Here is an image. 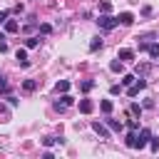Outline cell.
I'll return each instance as SVG.
<instances>
[{
  "instance_id": "obj_1",
  "label": "cell",
  "mask_w": 159,
  "mask_h": 159,
  "mask_svg": "<svg viewBox=\"0 0 159 159\" xmlns=\"http://www.w3.org/2000/svg\"><path fill=\"white\" fill-rule=\"evenodd\" d=\"M97 25H99L102 30H114V27L119 25V20H117V17H112L109 12H102V15L97 17Z\"/></svg>"
},
{
  "instance_id": "obj_2",
  "label": "cell",
  "mask_w": 159,
  "mask_h": 159,
  "mask_svg": "<svg viewBox=\"0 0 159 159\" xmlns=\"http://www.w3.org/2000/svg\"><path fill=\"white\" fill-rule=\"evenodd\" d=\"M144 87H147V80H144V77H139V80H134V82L129 84L127 94H129V97H137V94H139V89H144Z\"/></svg>"
},
{
  "instance_id": "obj_3",
  "label": "cell",
  "mask_w": 159,
  "mask_h": 159,
  "mask_svg": "<svg viewBox=\"0 0 159 159\" xmlns=\"http://www.w3.org/2000/svg\"><path fill=\"white\" fill-rule=\"evenodd\" d=\"M72 102H75V99H72V97H70L67 92H62V97H60V99L55 102V109H57V112H65V109H67V107H70Z\"/></svg>"
},
{
  "instance_id": "obj_4",
  "label": "cell",
  "mask_w": 159,
  "mask_h": 159,
  "mask_svg": "<svg viewBox=\"0 0 159 159\" xmlns=\"http://www.w3.org/2000/svg\"><path fill=\"white\" fill-rule=\"evenodd\" d=\"M149 137H152V132L144 127V129H139V134H137V149H144L147 144H149Z\"/></svg>"
},
{
  "instance_id": "obj_5",
  "label": "cell",
  "mask_w": 159,
  "mask_h": 159,
  "mask_svg": "<svg viewBox=\"0 0 159 159\" xmlns=\"http://www.w3.org/2000/svg\"><path fill=\"white\" fill-rule=\"evenodd\" d=\"M92 129H94L102 139H109V127H107V124H102V122H92Z\"/></svg>"
},
{
  "instance_id": "obj_6",
  "label": "cell",
  "mask_w": 159,
  "mask_h": 159,
  "mask_svg": "<svg viewBox=\"0 0 159 159\" xmlns=\"http://www.w3.org/2000/svg\"><path fill=\"white\" fill-rule=\"evenodd\" d=\"M15 60L20 62V67H30V60H27V52H25L22 47H20V50L15 52Z\"/></svg>"
},
{
  "instance_id": "obj_7",
  "label": "cell",
  "mask_w": 159,
  "mask_h": 159,
  "mask_svg": "<svg viewBox=\"0 0 159 159\" xmlns=\"http://www.w3.org/2000/svg\"><path fill=\"white\" fill-rule=\"evenodd\" d=\"M102 45H104V40H102L99 35H94V37L89 40V52H97V50H102Z\"/></svg>"
},
{
  "instance_id": "obj_8",
  "label": "cell",
  "mask_w": 159,
  "mask_h": 159,
  "mask_svg": "<svg viewBox=\"0 0 159 159\" xmlns=\"http://www.w3.org/2000/svg\"><path fill=\"white\" fill-rule=\"evenodd\" d=\"M104 124H107L112 132H122V127H124L122 122H117V119H112V117H107V119H104Z\"/></svg>"
},
{
  "instance_id": "obj_9",
  "label": "cell",
  "mask_w": 159,
  "mask_h": 159,
  "mask_svg": "<svg viewBox=\"0 0 159 159\" xmlns=\"http://www.w3.org/2000/svg\"><path fill=\"white\" fill-rule=\"evenodd\" d=\"M117 20H119V25H132V22H134V15H132V12H119Z\"/></svg>"
},
{
  "instance_id": "obj_10",
  "label": "cell",
  "mask_w": 159,
  "mask_h": 159,
  "mask_svg": "<svg viewBox=\"0 0 159 159\" xmlns=\"http://www.w3.org/2000/svg\"><path fill=\"white\" fill-rule=\"evenodd\" d=\"M117 60H122V62H129V60H134V52L132 50H119V55H117Z\"/></svg>"
},
{
  "instance_id": "obj_11",
  "label": "cell",
  "mask_w": 159,
  "mask_h": 159,
  "mask_svg": "<svg viewBox=\"0 0 159 159\" xmlns=\"http://www.w3.org/2000/svg\"><path fill=\"white\" fill-rule=\"evenodd\" d=\"M35 89H37V80H25V82H22V92L30 94V92H35Z\"/></svg>"
},
{
  "instance_id": "obj_12",
  "label": "cell",
  "mask_w": 159,
  "mask_h": 159,
  "mask_svg": "<svg viewBox=\"0 0 159 159\" xmlns=\"http://www.w3.org/2000/svg\"><path fill=\"white\" fill-rule=\"evenodd\" d=\"M92 109H94V104H92L89 99H80V112H82V114H89Z\"/></svg>"
},
{
  "instance_id": "obj_13",
  "label": "cell",
  "mask_w": 159,
  "mask_h": 159,
  "mask_svg": "<svg viewBox=\"0 0 159 159\" xmlns=\"http://www.w3.org/2000/svg\"><path fill=\"white\" fill-rule=\"evenodd\" d=\"M124 142H127V147H129V149H137V132H132V129H129V134L124 137Z\"/></svg>"
},
{
  "instance_id": "obj_14",
  "label": "cell",
  "mask_w": 159,
  "mask_h": 159,
  "mask_svg": "<svg viewBox=\"0 0 159 159\" xmlns=\"http://www.w3.org/2000/svg\"><path fill=\"white\" fill-rule=\"evenodd\" d=\"M147 52H149L152 60H157V57H159V42H149V45H147Z\"/></svg>"
},
{
  "instance_id": "obj_15",
  "label": "cell",
  "mask_w": 159,
  "mask_h": 159,
  "mask_svg": "<svg viewBox=\"0 0 159 159\" xmlns=\"http://www.w3.org/2000/svg\"><path fill=\"white\" fill-rule=\"evenodd\" d=\"M17 30H20L17 20H5V32H10V35H12V32H17Z\"/></svg>"
},
{
  "instance_id": "obj_16",
  "label": "cell",
  "mask_w": 159,
  "mask_h": 159,
  "mask_svg": "<svg viewBox=\"0 0 159 159\" xmlns=\"http://www.w3.org/2000/svg\"><path fill=\"white\" fill-rule=\"evenodd\" d=\"M149 70H152V65H149V62H142V65H137V75H139V77L149 75Z\"/></svg>"
},
{
  "instance_id": "obj_17",
  "label": "cell",
  "mask_w": 159,
  "mask_h": 159,
  "mask_svg": "<svg viewBox=\"0 0 159 159\" xmlns=\"http://www.w3.org/2000/svg\"><path fill=\"white\" fill-rule=\"evenodd\" d=\"M99 107H102V112H104V114H112V109H114L112 99H102V102H99Z\"/></svg>"
},
{
  "instance_id": "obj_18",
  "label": "cell",
  "mask_w": 159,
  "mask_h": 159,
  "mask_svg": "<svg viewBox=\"0 0 159 159\" xmlns=\"http://www.w3.org/2000/svg\"><path fill=\"white\" fill-rule=\"evenodd\" d=\"M109 70H112V72H122V70H124V62H122V60H112V62H109Z\"/></svg>"
},
{
  "instance_id": "obj_19",
  "label": "cell",
  "mask_w": 159,
  "mask_h": 159,
  "mask_svg": "<svg viewBox=\"0 0 159 159\" xmlns=\"http://www.w3.org/2000/svg\"><path fill=\"white\" fill-rule=\"evenodd\" d=\"M55 89H57L60 94H62V92H70V82H67V80H60V82L55 84Z\"/></svg>"
},
{
  "instance_id": "obj_20",
  "label": "cell",
  "mask_w": 159,
  "mask_h": 159,
  "mask_svg": "<svg viewBox=\"0 0 159 159\" xmlns=\"http://www.w3.org/2000/svg\"><path fill=\"white\" fill-rule=\"evenodd\" d=\"M42 144H45V147H52V144H60V147H62V144H65V139H55V137H45V139H42Z\"/></svg>"
},
{
  "instance_id": "obj_21",
  "label": "cell",
  "mask_w": 159,
  "mask_h": 159,
  "mask_svg": "<svg viewBox=\"0 0 159 159\" xmlns=\"http://www.w3.org/2000/svg\"><path fill=\"white\" fill-rule=\"evenodd\" d=\"M37 45H40V37H27V40H25V47H27V50H35Z\"/></svg>"
},
{
  "instance_id": "obj_22",
  "label": "cell",
  "mask_w": 159,
  "mask_h": 159,
  "mask_svg": "<svg viewBox=\"0 0 159 159\" xmlns=\"http://www.w3.org/2000/svg\"><path fill=\"white\" fill-rule=\"evenodd\" d=\"M80 89H82V92H92V89H94V80H84V82L80 84Z\"/></svg>"
},
{
  "instance_id": "obj_23",
  "label": "cell",
  "mask_w": 159,
  "mask_h": 159,
  "mask_svg": "<svg viewBox=\"0 0 159 159\" xmlns=\"http://www.w3.org/2000/svg\"><path fill=\"white\" fill-rule=\"evenodd\" d=\"M129 114H134V117H139V114H142V104H137V102H132V104H129Z\"/></svg>"
},
{
  "instance_id": "obj_24",
  "label": "cell",
  "mask_w": 159,
  "mask_h": 159,
  "mask_svg": "<svg viewBox=\"0 0 159 159\" xmlns=\"http://www.w3.org/2000/svg\"><path fill=\"white\" fill-rule=\"evenodd\" d=\"M149 147H152V152H159V137H149Z\"/></svg>"
},
{
  "instance_id": "obj_25",
  "label": "cell",
  "mask_w": 159,
  "mask_h": 159,
  "mask_svg": "<svg viewBox=\"0 0 159 159\" xmlns=\"http://www.w3.org/2000/svg\"><path fill=\"white\" fill-rule=\"evenodd\" d=\"M134 80H137L134 75H124V77H122V87H129V84H132Z\"/></svg>"
},
{
  "instance_id": "obj_26",
  "label": "cell",
  "mask_w": 159,
  "mask_h": 159,
  "mask_svg": "<svg viewBox=\"0 0 159 159\" xmlns=\"http://www.w3.org/2000/svg\"><path fill=\"white\" fill-rule=\"evenodd\" d=\"M127 127H129L132 132H139V122H137V119H127Z\"/></svg>"
},
{
  "instance_id": "obj_27",
  "label": "cell",
  "mask_w": 159,
  "mask_h": 159,
  "mask_svg": "<svg viewBox=\"0 0 159 159\" xmlns=\"http://www.w3.org/2000/svg\"><path fill=\"white\" fill-rule=\"evenodd\" d=\"M109 10H112V5H109L107 0H104V2H99V12H109Z\"/></svg>"
},
{
  "instance_id": "obj_28",
  "label": "cell",
  "mask_w": 159,
  "mask_h": 159,
  "mask_svg": "<svg viewBox=\"0 0 159 159\" xmlns=\"http://www.w3.org/2000/svg\"><path fill=\"white\" fill-rule=\"evenodd\" d=\"M152 107H154V99H152V97H147V99H144V104H142V109H152Z\"/></svg>"
},
{
  "instance_id": "obj_29",
  "label": "cell",
  "mask_w": 159,
  "mask_h": 159,
  "mask_svg": "<svg viewBox=\"0 0 159 159\" xmlns=\"http://www.w3.org/2000/svg\"><path fill=\"white\" fill-rule=\"evenodd\" d=\"M40 32H42V35H50V32H52V27L45 22V25H40Z\"/></svg>"
},
{
  "instance_id": "obj_30",
  "label": "cell",
  "mask_w": 159,
  "mask_h": 159,
  "mask_svg": "<svg viewBox=\"0 0 159 159\" xmlns=\"http://www.w3.org/2000/svg\"><path fill=\"white\" fill-rule=\"evenodd\" d=\"M119 92H122V84H112L109 87V94H119Z\"/></svg>"
},
{
  "instance_id": "obj_31",
  "label": "cell",
  "mask_w": 159,
  "mask_h": 159,
  "mask_svg": "<svg viewBox=\"0 0 159 159\" xmlns=\"http://www.w3.org/2000/svg\"><path fill=\"white\" fill-rule=\"evenodd\" d=\"M0 52H7V42L5 40H0Z\"/></svg>"
},
{
  "instance_id": "obj_32",
  "label": "cell",
  "mask_w": 159,
  "mask_h": 159,
  "mask_svg": "<svg viewBox=\"0 0 159 159\" xmlns=\"http://www.w3.org/2000/svg\"><path fill=\"white\" fill-rule=\"evenodd\" d=\"M157 60H159V57H157Z\"/></svg>"
},
{
  "instance_id": "obj_33",
  "label": "cell",
  "mask_w": 159,
  "mask_h": 159,
  "mask_svg": "<svg viewBox=\"0 0 159 159\" xmlns=\"http://www.w3.org/2000/svg\"><path fill=\"white\" fill-rule=\"evenodd\" d=\"M0 80H2V77H0Z\"/></svg>"
}]
</instances>
